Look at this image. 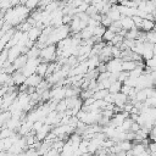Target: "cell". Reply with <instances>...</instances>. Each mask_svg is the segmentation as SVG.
<instances>
[{"instance_id":"obj_7","label":"cell","mask_w":156,"mask_h":156,"mask_svg":"<svg viewBox=\"0 0 156 156\" xmlns=\"http://www.w3.org/2000/svg\"><path fill=\"white\" fill-rule=\"evenodd\" d=\"M21 54H22V48L20 45H15V46L10 48L9 49V61L13 62Z\"/></svg>"},{"instance_id":"obj_3","label":"cell","mask_w":156,"mask_h":156,"mask_svg":"<svg viewBox=\"0 0 156 156\" xmlns=\"http://www.w3.org/2000/svg\"><path fill=\"white\" fill-rule=\"evenodd\" d=\"M27 61H28V55H27V54H21V55L12 62L15 71H21V69L26 66Z\"/></svg>"},{"instance_id":"obj_9","label":"cell","mask_w":156,"mask_h":156,"mask_svg":"<svg viewBox=\"0 0 156 156\" xmlns=\"http://www.w3.org/2000/svg\"><path fill=\"white\" fill-rule=\"evenodd\" d=\"M12 78H13L15 84L18 87V85H22V84L26 82L27 76H26V74H24L22 71H15V72L12 73Z\"/></svg>"},{"instance_id":"obj_23","label":"cell","mask_w":156,"mask_h":156,"mask_svg":"<svg viewBox=\"0 0 156 156\" xmlns=\"http://www.w3.org/2000/svg\"><path fill=\"white\" fill-rule=\"evenodd\" d=\"M39 2H40V0H22V4H24L29 10L39 6Z\"/></svg>"},{"instance_id":"obj_34","label":"cell","mask_w":156,"mask_h":156,"mask_svg":"<svg viewBox=\"0 0 156 156\" xmlns=\"http://www.w3.org/2000/svg\"><path fill=\"white\" fill-rule=\"evenodd\" d=\"M145 65L149 66V67H151L152 69H156V55H154L150 60H146L145 61Z\"/></svg>"},{"instance_id":"obj_38","label":"cell","mask_w":156,"mask_h":156,"mask_svg":"<svg viewBox=\"0 0 156 156\" xmlns=\"http://www.w3.org/2000/svg\"><path fill=\"white\" fill-rule=\"evenodd\" d=\"M140 128H141V126H140V124H139L136 121H134V122H133V124H132V127H130V130L136 133V132H138Z\"/></svg>"},{"instance_id":"obj_15","label":"cell","mask_w":156,"mask_h":156,"mask_svg":"<svg viewBox=\"0 0 156 156\" xmlns=\"http://www.w3.org/2000/svg\"><path fill=\"white\" fill-rule=\"evenodd\" d=\"M73 152H74V147L72 145V141L71 140L66 141L65 145H63V147H62V150H61V155L67 156V155H73Z\"/></svg>"},{"instance_id":"obj_29","label":"cell","mask_w":156,"mask_h":156,"mask_svg":"<svg viewBox=\"0 0 156 156\" xmlns=\"http://www.w3.org/2000/svg\"><path fill=\"white\" fill-rule=\"evenodd\" d=\"M154 56V51H152V49H145L144 50V52H143V55H141V57H143V60H150L151 57Z\"/></svg>"},{"instance_id":"obj_42","label":"cell","mask_w":156,"mask_h":156,"mask_svg":"<svg viewBox=\"0 0 156 156\" xmlns=\"http://www.w3.org/2000/svg\"><path fill=\"white\" fill-rule=\"evenodd\" d=\"M154 2H155V5H156V0H154Z\"/></svg>"},{"instance_id":"obj_25","label":"cell","mask_w":156,"mask_h":156,"mask_svg":"<svg viewBox=\"0 0 156 156\" xmlns=\"http://www.w3.org/2000/svg\"><path fill=\"white\" fill-rule=\"evenodd\" d=\"M106 29H107L106 27H104L102 24H99L98 27L94 28V35H96V37H101V38H102V35H104V33H105Z\"/></svg>"},{"instance_id":"obj_30","label":"cell","mask_w":156,"mask_h":156,"mask_svg":"<svg viewBox=\"0 0 156 156\" xmlns=\"http://www.w3.org/2000/svg\"><path fill=\"white\" fill-rule=\"evenodd\" d=\"M145 105H147L149 107H156V96H149L145 101H144Z\"/></svg>"},{"instance_id":"obj_16","label":"cell","mask_w":156,"mask_h":156,"mask_svg":"<svg viewBox=\"0 0 156 156\" xmlns=\"http://www.w3.org/2000/svg\"><path fill=\"white\" fill-rule=\"evenodd\" d=\"M48 68H49V62H40L38 66H37V73L40 74L41 77H45L46 73H48Z\"/></svg>"},{"instance_id":"obj_24","label":"cell","mask_w":156,"mask_h":156,"mask_svg":"<svg viewBox=\"0 0 156 156\" xmlns=\"http://www.w3.org/2000/svg\"><path fill=\"white\" fill-rule=\"evenodd\" d=\"M133 122H134V121H133L130 117H127V118L123 121V123H122V128H123V130H124V132L130 130V127H132Z\"/></svg>"},{"instance_id":"obj_19","label":"cell","mask_w":156,"mask_h":156,"mask_svg":"<svg viewBox=\"0 0 156 156\" xmlns=\"http://www.w3.org/2000/svg\"><path fill=\"white\" fill-rule=\"evenodd\" d=\"M117 144H118L119 149H121V150H124V151H128V150H130V149L133 147L132 141H130V140H128V139L122 140V141H119V143H117Z\"/></svg>"},{"instance_id":"obj_20","label":"cell","mask_w":156,"mask_h":156,"mask_svg":"<svg viewBox=\"0 0 156 156\" xmlns=\"http://www.w3.org/2000/svg\"><path fill=\"white\" fill-rule=\"evenodd\" d=\"M115 35H116V33H115L113 30H111L110 28H107V29L105 30L104 35H102V40L106 41V43H108V41H111V40L115 38Z\"/></svg>"},{"instance_id":"obj_6","label":"cell","mask_w":156,"mask_h":156,"mask_svg":"<svg viewBox=\"0 0 156 156\" xmlns=\"http://www.w3.org/2000/svg\"><path fill=\"white\" fill-rule=\"evenodd\" d=\"M128 102V95L123 94L122 91H118L115 94V105L116 107H122L124 106V104Z\"/></svg>"},{"instance_id":"obj_36","label":"cell","mask_w":156,"mask_h":156,"mask_svg":"<svg viewBox=\"0 0 156 156\" xmlns=\"http://www.w3.org/2000/svg\"><path fill=\"white\" fill-rule=\"evenodd\" d=\"M133 20H134V23H135V26L140 29V27H141V23H143V17H140V16H138V15H135V16H133Z\"/></svg>"},{"instance_id":"obj_14","label":"cell","mask_w":156,"mask_h":156,"mask_svg":"<svg viewBox=\"0 0 156 156\" xmlns=\"http://www.w3.org/2000/svg\"><path fill=\"white\" fill-rule=\"evenodd\" d=\"M12 117V112L10 110H5V111H1V115H0V124H1V128H5V124L6 122Z\"/></svg>"},{"instance_id":"obj_17","label":"cell","mask_w":156,"mask_h":156,"mask_svg":"<svg viewBox=\"0 0 156 156\" xmlns=\"http://www.w3.org/2000/svg\"><path fill=\"white\" fill-rule=\"evenodd\" d=\"M122 85H123V83H122L121 80L112 82V83H111V85H110V88H108V91H110V93H112V94H116V93L121 91Z\"/></svg>"},{"instance_id":"obj_40","label":"cell","mask_w":156,"mask_h":156,"mask_svg":"<svg viewBox=\"0 0 156 156\" xmlns=\"http://www.w3.org/2000/svg\"><path fill=\"white\" fill-rule=\"evenodd\" d=\"M83 1H84V2H87V4H89V5H90V4H93V1H94V0H83Z\"/></svg>"},{"instance_id":"obj_10","label":"cell","mask_w":156,"mask_h":156,"mask_svg":"<svg viewBox=\"0 0 156 156\" xmlns=\"http://www.w3.org/2000/svg\"><path fill=\"white\" fill-rule=\"evenodd\" d=\"M121 23H122V28H123V29H127V30L132 29V28L135 26L134 20H133V17H130V16H122V17H121Z\"/></svg>"},{"instance_id":"obj_11","label":"cell","mask_w":156,"mask_h":156,"mask_svg":"<svg viewBox=\"0 0 156 156\" xmlns=\"http://www.w3.org/2000/svg\"><path fill=\"white\" fill-rule=\"evenodd\" d=\"M155 21H152V20H149V18H144L143 20V23H141V27H140V29L141 30H144V32H149V30H152V29H155Z\"/></svg>"},{"instance_id":"obj_22","label":"cell","mask_w":156,"mask_h":156,"mask_svg":"<svg viewBox=\"0 0 156 156\" xmlns=\"http://www.w3.org/2000/svg\"><path fill=\"white\" fill-rule=\"evenodd\" d=\"M110 91H108V89H99L98 91H95L94 93V98H95V100H98V99H105V96L108 94Z\"/></svg>"},{"instance_id":"obj_5","label":"cell","mask_w":156,"mask_h":156,"mask_svg":"<svg viewBox=\"0 0 156 156\" xmlns=\"http://www.w3.org/2000/svg\"><path fill=\"white\" fill-rule=\"evenodd\" d=\"M41 80H43V77L35 72V73L30 74L29 77H27V79H26L24 84H27L28 87H37Z\"/></svg>"},{"instance_id":"obj_2","label":"cell","mask_w":156,"mask_h":156,"mask_svg":"<svg viewBox=\"0 0 156 156\" xmlns=\"http://www.w3.org/2000/svg\"><path fill=\"white\" fill-rule=\"evenodd\" d=\"M122 58L121 57H112V58H110L107 62H106V65H107V71H110V72H121V71H123L122 69Z\"/></svg>"},{"instance_id":"obj_41","label":"cell","mask_w":156,"mask_h":156,"mask_svg":"<svg viewBox=\"0 0 156 156\" xmlns=\"http://www.w3.org/2000/svg\"><path fill=\"white\" fill-rule=\"evenodd\" d=\"M152 51H154V55H156V45H154V49H152Z\"/></svg>"},{"instance_id":"obj_33","label":"cell","mask_w":156,"mask_h":156,"mask_svg":"<svg viewBox=\"0 0 156 156\" xmlns=\"http://www.w3.org/2000/svg\"><path fill=\"white\" fill-rule=\"evenodd\" d=\"M7 60H9V49H7V48H5V49H2V52H1L0 63L2 65V63H5Z\"/></svg>"},{"instance_id":"obj_37","label":"cell","mask_w":156,"mask_h":156,"mask_svg":"<svg viewBox=\"0 0 156 156\" xmlns=\"http://www.w3.org/2000/svg\"><path fill=\"white\" fill-rule=\"evenodd\" d=\"M132 88H133V87H130V85H127V84H123V85H122V88H121V91H122L123 94H126V95H128V94L130 93V90H132Z\"/></svg>"},{"instance_id":"obj_35","label":"cell","mask_w":156,"mask_h":156,"mask_svg":"<svg viewBox=\"0 0 156 156\" xmlns=\"http://www.w3.org/2000/svg\"><path fill=\"white\" fill-rule=\"evenodd\" d=\"M88 7H89V4H87V2H82L78 7H77V13H79V12H85L87 10H88Z\"/></svg>"},{"instance_id":"obj_28","label":"cell","mask_w":156,"mask_h":156,"mask_svg":"<svg viewBox=\"0 0 156 156\" xmlns=\"http://www.w3.org/2000/svg\"><path fill=\"white\" fill-rule=\"evenodd\" d=\"M112 20L108 17V15H102V20H101V24L104 26V27H106V28H108L111 24H112Z\"/></svg>"},{"instance_id":"obj_13","label":"cell","mask_w":156,"mask_h":156,"mask_svg":"<svg viewBox=\"0 0 156 156\" xmlns=\"http://www.w3.org/2000/svg\"><path fill=\"white\" fill-rule=\"evenodd\" d=\"M79 34H80V37H82V39H90V38H93L94 37V28L93 27H90V26H87L84 29H82L80 32H79Z\"/></svg>"},{"instance_id":"obj_27","label":"cell","mask_w":156,"mask_h":156,"mask_svg":"<svg viewBox=\"0 0 156 156\" xmlns=\"http://www.w3.org/2000/svg\"><path fill=\"white\" fill-rule=\"evenodd\" d=\"M146 40L150 41V43H152V44L156 43V30L155 29L146 32Z\"/></svg>"},{"instance_id":"obj_26","label":"cell","mask_w":156,"mask_h":156,"mask_svg":"<svg viewBox=\"0 0 156 156\" xmlns=\"http://www.w3.org/2000/svg\"><path fill=\"white\" fill-rule=\"evenodd\" d=\"M68 108V106H67V102H66V99H62V100H60L58 102H57V106H56V110L58 111V112H63V111H66Z\"/></svg>"},{"instance_id":"obj_31","label":"cell","mask_w":156,"mask_h":156,"mask_svg":"<svg viewBox=\"0 0 156 156\" xmlns=\"http://www.w3.org/2000/svg\"><path fill=\"white\" fill-rule=\"evenodd\" d=\"M85 12L91 17V16H94L95 13H98V12H99V10H98V7H96L94 4H90V5H89V7H88V10H87Z\"/></svg>"},{"instance_id":"obj_18","label":"cell","mask_w":156,"mask_h":156,"mask_svg":"<svg viewBox=\"0 0 156 156\" xmlns=\"http://www.w3.org/2000/svg\"><path fill=\"white\" fill-rule=\"evenodd\" d=\"M147 98H149V94H147L146 88H144V89H139V90L136 91V100H138V101H143V102H144Z\"/></svg>"},{"instance_id":"obj_4","label":"cell","mask_w":156,"mask_h":156,"mask_svg":"<svg viewBox=\"0 0 156 156\" xmlns=\"http://www.w3.org/2000/svg\"><path fill=\"white\" fill-rule=\"evenodd\" d=\"M16 30H17V29L11 28L10 30H7L5 34H2V35H1V39H0V48H1V50L6 48L7 43L11 40V38L13 37V34H15V32H16Z\"/></svg>"},{"instance_id":"obj_21","label":"cell","mask_w":156,"mask_h":156,"mask_svg":"<svg viewBox=\"0 0 156 156\" xmlns=\"http://www.w3.org/2000/svg\"><path fill=\"white\" fill-rule=\"evenodd\" d=\"M17 132H15V130H12V129H10V128H2L1 129V133H0V139H4V138H9V136H12V135H15Z\"/></svg>"},{"instance_id":"obj_39","label":"cell","mask_w":156,"mask_h":156,"mask_svg":"<svg viewBox=\"0 0 156 156\" xmlns=\"http://www.w3.org/2000/svg\"><path fill=\"white\" fill-rule=\"evenodd\" d=\"M150 76H151V78L154 79V82H155V84H156V69H154V71L150 73Z\"/></svg>"},{"instance_id":"obj_8","label":"cell","mask_w":156,"mask_h":156,"mask_svg":"<svg viewBox=\"0 0 156 156\" xmlns=\"http://www.w3.org/2000/svg\"><path fill=\"white\" fill-rule=\"evenodd\" d=\"M41 32H43V29H41L40 27L33 26V27L27 32V33H28V38H29L30 40H33V41H37V40L39 39V37H40Z\"/></svg>"},{"instance_id":"obj_12","label":"cell","mask_w":156,"mask_h":156,"mask_svg":"<svg viewBox=\"0 0 156 156\" xmlns=\"http://www.w3.org/2000/svg\"><path fill=\"white\" fill-rule=\"evenodd\" d=\"M138 66H139L138 61H134V60H127V61L122 62V69L123 71H128V72H130L132 69L136 68Z\"/></svg>"},{"instance_id":"obj_32","label":"cell","mask_w":156,"mask_h":156,"mask_svg":"<svg viewBox=\"0 0 156 156\" xmlns=\"http://www.w3.org/2000/svg\"><path fill=\"white\" fill-rule=\"evenodd\" d=\"M11 76H12V74H10V73H7V72L1 71V74H0V83H1V84H5V83L11 78Z\"/></svg>"},{"instance_id":"obj_1","label":"cell","mask_w":156,"mask_h":156,"mask_svg":"<svg viewBox=\"0 0 156 156\" xmlns=\"http://www.w3.org/2000/svg\"><path fill=\"white\" fill-rule=\"evenodd\" d=\"M57 54V48L55 44H49L41 48L40 51V60L43 62H52L55 61V56Z\"/></svg>"}]
</instances>
